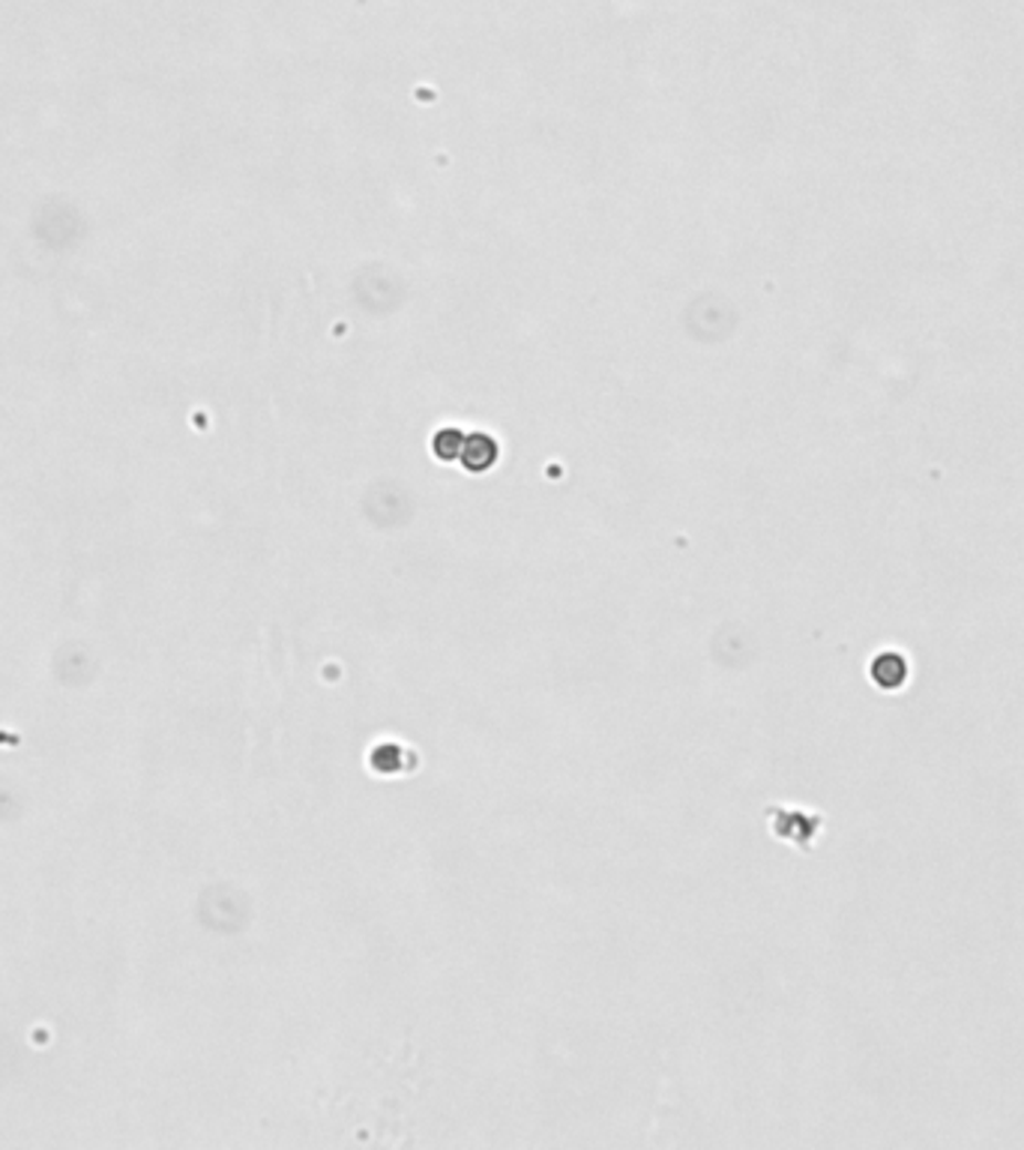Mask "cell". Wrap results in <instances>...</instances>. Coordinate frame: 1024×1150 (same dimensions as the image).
<instances>
[{
    "mask_svg": "<svg viewBox=\"0 0 1024 1150\" xmlns=\"http://www.w3.org/2000/svg\"><path fill=\"white\" fill-rule=\"evenodd\" d=\"M871 681L887 693H896L908 683V660L899 651L878 653V660L871 662Z\"/></svg>",
    "mask_w": 1024,
    "mask_h": 1150,
    "instance_id": "cell-1",
    "label": "cell"
},
{
    "mask_svg": "<svg viewBox=\"0 0 1024 1150\" xmlns=\"http://www.w3.org/2000/svg\"><path fill=\"white\" fill-rule=\"evenodd\" d=\"M459 456L461 465L471 470V474H482V470H489L494 465L498 447H494V441L485 438V435H471V438H464V444H461Z\"/></svg>",
    "mask_w": 1024,
    "mask_h": 1150,
    "instance_id": "cell-2",
    "label": "cell"
}]
</instances>
